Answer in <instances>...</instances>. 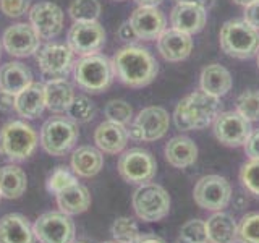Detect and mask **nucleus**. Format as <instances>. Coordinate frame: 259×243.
Masks as SVG:
<instances>
[{"instance_id": "obj_23", "label": "nucleus", "mask_w": 259, "mask_h": 243, "mask_svg": "<svg viewBox=\"0 0 259 243\" xmlns=\"http://www.w3.org/2000/svg\"><path fill=\"white\" fill-rule=\"evenodd\" d=\"M46 107L52 113H67L75 99V88L67 78H51L44 83Z\"/></svg>"}, {"instance_id": "obj_51", "label": "nucleus", "mask_w": 259, "mask_h": 243, "mask_svg": "<svg viewBox=\"0 0 259 243\" xmlns=\"http://www.w3.org/2000/svg\"><path fill=\"white\" fill-rule=\"evenodd\" d=\"M73 243H86V241H73Z\"/></svg>"}, {"instance_id": "obj_32", "label": "nucleus", "mask_w": 259, "mask_h": 243, "mask_svg": "<svg viewBox=\"0 0 259 243\" xmlns=\"http://www.w3.org/2000/svg\"><path fill=\"white\" fill-rule=\"evenodd\" d=\"M99 0H73L68 7V13L73 21H97L101 16Z\"/></svg>"}, {"instance_id": "obj_25", "label": "nucleus", "mask_w": 259, "mask_h": 243, "mask_svg": "<svg viewBox=\"0 0 259 243\" xmlns=\"http://www.w3.org/2000/svg\"><path fill=\"white\" fill-rule=\"evenodd\" d=\"M70 167L75 172L76 177L81 178H91L97 175L104 167V156L102 151H99L94 146H78V148L71 152Z\"/></svg>"}, {"instance_id": "obj_14", "label": "nucleus", "mask_w": 259, "mask_h": 243, "mask_svg": "<svg viewBox=\"0 0 259 243\" xmlns=\"http://www.w3.org/2000/svg\"><path fill=\"white\" fill-rule=\"evenodd\" d=\"M36 62L44 75L51 78H65L70 71H73L75 54L67 44L49 43L39 47L36 52Z\"/></svg>"}, {"instance_id": "obj_30", "label": "nucleus", "mask_w": 259, "mask_h": 243, "mask_svg": "<svg viewBox=\"0 0 259 243\" xmlns=\"http://www.w3.org/2000/svg\"><path fill=\"white\" fill-rule=\"evenodd\" d=\"M28 190L26 172L15 164L0 167V194L5 199H18Z\"/></svg>"}, {"instance_id": "obj_18", "label": "nucleus", "mask_w": 259, "mask_h": 243, "mask_svg": "<svg viewBox=\"0 0 259 243\" xmlns=\"http://www.w3.org/2000/svg\"><path fill=\"white\" fill-rule=\"evenodd\" d=\"M130 140L128 128L112 120H104L94 130L96 148L102 154H120L123 152Z\"/></svg>"}, {"instance_id": "obj_21", "label": "nucleus", "mask_w": 259, "mask_h": 243, "mask_svg": "<svg viewBox=\"0 0 259 243\" xmlns=\"http://www.w3.org/2000/svg\"><path fill=\"white\" fill-rule=\"evenodd\" d=\"M157 51L167 62H182L193 51V39L186 32L168 28L157 37Z\"/></svg>"}, {"instance_id": "obj_52", "label": "nucleus", "mask_w": 259, "mask_h": 243, "mask_svg": "<svg viewBox=\"0 0 259 243\" xmlns=\"http://www.w3.org/2000/svg\"><path fill=\"white\" fill-rule=\"evenodd\" d=\"M0 199H2V194H0Z\"/></svg>"}, {"instance_id": "obj_13", "label": "nucleus", "mask_w": 259, "mask_h": 243, "mask_svg": "<svg viewBox=\"0 0 259 243\" xmlns=\"http://www.w3.org/2000/svg\"><path fill=\"white\" fill-rule=\"evenodd\" d=\"M212 128L217 141L222 143L224 146H229V148L245 146L251 132H253L251 122L240 115L237 110L221 112L214 120Z\"/></svg>"}, {"instance_id": "obj_10", "label": "nucleus", "mask_w": 259, "mask_h": 243, "mask_svg": "<svg viewBox=\"0 0 259 243\" xmlns=\"http://www.w3.org/2000/svg\"><path fill=\"white\" fill-rule=\"evenodd\" d=\"M194 202L206 211H222L232 201V185L225 177L204 175L196 182L193 188Z\"/></svg>"}, {"instance_id": "obj_33", "label": "nucleus", "mask_w": 259, "mask_h": 243, "mask_svg": "<svg viewBox=\"0 0 259 243\" xmlns=\"http://www.w3.org/2000/svg\"><path fill=\"white\" fill-rule=\"evenodd\" d=\"M76 183H78V177L75 175V172L65 166H59L52 170V174L47 178V190L52 194H59Z\"/></svg>"}, {"instance_id": "obj_38", "label": "nucleus", "mask_w": 259, "mask_h": 243, "mask_svg": "<svg viewBox=\"0 0 259 243\" xmlns=\"http://www.w3.org/2000/svg\"><path fill=\"white\" fill-rule=\"evenodd\" d=\"M240 182L248 193L259 196V159H249L241 166Z\"/></svg>"}, {"instance_id": "obj_5", "label": "nucleus", "mask_w": 259, "mask_h": 243, "mask_svg": "<svg viewBox=\"0 0 259 243\" xmlns=\"http://www.w3.org/2000/svg\"><path fill=\"white\" fill-rule=\"evenodd\" d=\"M79 138L78 124L70 117L57 113L47 118L39 132V144L49 156L62 157L75 148Z\"/></svg>"}, {"instance_id": "obj_48", "label": "nucleus", "mask_w": 259, "mask_h": 243, "mask_svg": "<svg viewBox=\"0 0 259 243\" xmlns=\"http://www.w3.org/2000/svg\"><path fill=\"white\" fill-rule=\"evenodd\" d=\"M2 52H4V46H2V39H0V59H2Z\"/></svg>"}, {"instance_id": "obj_28", "label": "nucleus", "mask_w": 259, "mask_h": 243, "mask_svg": "<svg viewBox=\"0 0 259 243\" xmlns=\"http://www.w3.org/2000/svg\"><path fill=\"white\" fill-rule=\"evenodd\" d=\"M233 79L230 71L219 63H210L202 68L199 76L201 91H204L210 96L222 97L232 89Z\"/></svg>"}, {"instance_id": "obj_16", "label": "nucleus", "mask_w": 259, "mask_h": 243, "mask_svg": "<svg viewBox=\"0 0 259 243\" xmlns=\"http://www.w3.org/2000/svg\"><path fill=\"white\" fill-rule=\"evenodd\" d=\"M29 24L40 39L52 40L57 36H60L63 31L65 13L62 8L52 2H39L32 5L28 12Z\"/></svg>"}, {"instance_id": "obj_31", "label": "nucleus", "mask_w": 259, "mask_h": 243, "mask_svg": "<svg viewBox=\"0 0 259 243\" xmlns=\"http://www.w3.org/2000/svg\"><path fill=\"white\" fill-rule=\"evenodd\" d=\"M110 233L117 243H136L141 237V232L138 229V224L132 217L121 216L113 221L110 227Z\"/></svg>"}, {"instance_id": "obj_45", "label": "nucleus", "mask_w": 259, "mask_h": 243, "mask_svg": "<svg viewBox=\"0 0 259 243\" xmlns=\"http://www.w3.org/2000/svg\"><path fill=\"white\" fill-rule=\"evenodd\" d=\"M136 243H165L164 240H162L160 237H157V235L154 233H143L140 238H138Z\"/></svg>"}, {"instance_id": "obj_24", "label": "nucleus", "mask_w": 259, "mask_h": 243, "mask_svg": "<svg viewBox=\"0 0 259 243\" xmlns=\"http://www.w3.org/2000/svg\"><path fill=\"white\" fill-rule=\"evenodd\" d=\"M32 83V71L21 62H7L0 67V93L16 96Z\"/></svg>"}, {"instance_id": "obj_29", "label": "nucleus", "mask_w": 259, "mask_h": 243, "mask_svg": "<svg viewBox=\"0 0 259 243\" xmlns=\"http://www.w3.org/2000/svg\"><path fill=\"white\" fill-rule=\"evenodd\" d=\"M57 206L62 213L68 216H78L83 214L91 208V193L86 188L84 185H81L79 182L76 185L70 186V188L63 190L62 193L55 194Z\"/></svg>"}, {"instance_id": "obj_41", "label": "nucleus", "mask_w": 259, "mask_h": 243, "mask_svg": "<svg viewBox=\"0 0 259 243\" xmlns=\"http://www.w3.org/2000/svg\"><path fill=\"white\" fill-rule=\"evenodd\" d=\"M245 152L249 159H259V128L251 132L245 143Z\"/></svg>"}, {"instance_id": "obj_27", "label": "nucleus", "mask_w": 259, "mask_h": 243, "mask_svg": "<svg viewBox=\"0 0 259 243\" xmlns=\"http://www.w3.org/2000/svg\"><path fill=\"white\" fill-rule=\"evenodd\" d=\"M198 159V146L188 136H174L165 144V160L175 169H186Z\"/></svg>"}, {"instance_id": "obj_42", "label": "nucleus", "mask_w": 259, "mask_h": 243, "mask_svg": "<svg viewBox=\"0 0 259 243\" xmlns=\"http://www.w3.org/2000/svg\"><path fill=\"white\" fill-rule=\"evenodd\" d=\"M117 36L120 40H123V43H126L128 46L130 44H135L136 40H138V36H136V32L132 26V23H130V20L123 21L120 24V28L117 31Z\"/></svg>"}, {"instance_id": "obj_50", "label": "nucleus", "mask_w": 259, "mask_h": 243, "mask_svg": "<svg viewBox=\"0 0 259 243\" xmlns=\"http://www.w3.org/2000/svg\"><path fill=\"white\" fill-rule=\"evenodd\" d=\"M257 68H259V52H257Z\"/></svg>"}, {"instance_id": "obj_39", "label": "nucleus", "mask_w": 259, "mask_h": 243, "mask_svg": "<svg viewBox=\"0 0 259 243\" xmlns=\"http://www.w3.org/2000/svg\"><path fill=\"white\" fill-rule=\"evenodd\" d=\"M240 243H259V213H249L238 224Z\"/></svg>"}, {"instance_id": "obj_47", "label": "nucleus", "mask_w": 259, "mask_h": 243, "mask_svg": "<svg viewBox=\"0 0 259 243\" xmlns=\"http://www.w3.org/2000/svg\"><path fill=\"white\" fill-rule=\"evenodd\" d=\"M235 4H238V5H243V7H248V5H251V4H254V2H257V0H233Z\"/></svg>"}, {"instance_id": "obj_7", "label": "nucleus", "mask_w": 259, "mask_h": 243, "mask_svg": "<svg viewBox=\"0 0 259 243\" xmlns=\"http://www.w3.org/2000/svg\"><path fill=\"white\" fill-rule=\"evenodd\" d=\"M132 205L135 214L143 222H159L170 213V196L159 183L148 182L140 185L133 193Z\"/></svg>"}, {"instance_id": "obj_34", "label": "nucleus", "mask_w": 259, "mask_h": 243, "mask_svg": "<svg viewBox=\"0 0 259 243\" xmlns=\"http://www.w3.org/2000/svg\"><path fill=\"white\" fill-rule=\"evenodd\" d=\"M96 115V105L88 96H75L71 105L67 110V117H70L76 124H88Z\"/></svg>"}, {"instance_id": "obj_37", "label": "nucleus", "mask_w": 259, "mask_h": 243, "mask_svg": "<svg viewBox=\"0 0 259 243\" xmlns=\"http://www.w3.org/2000/svg\"><path fill=\"white\" fill-rule=\"evenodd\" d=\"M178 243H209L206 235V221L191 219L180 229Z\"/></svg>"}, {"instance_id": "obj_4", "label": "nucleus", "mask_w": 259, "mask_h": 243, "mask_svg": "<svg viewBox=\"0 0 259 243\" xmlns=\"http://www.w3.org/2000/svg\"><path fill=\"white\" fill-rule=\"evenodd\" d=\"M112 60L102 54L84 55L73 65V79L79 89L86 93L99 94L107 91L113 83Z\"/></svg>"}, {"instance_id": "obj_53", "label": "nucleus", "mask_w": 259, "mask_h": 243, "mask_svg": "<svg viewBox=\"0 0 259 243\" xmlns=\"http://www.w3.org/2000/svg\"><path fill=\"white\" fill-rule=\"evenodd\" d=\"M117 2H121V0H117Z\"/></svg>"}, {"instance_id": "obj_26", "label": "nucleus", "mask_w": 259, "mask_h": 243, "mask_svg": "<svg viewBox=\"0 0 259 243\" xmlns=\"http://www.w3.org/2000/svg\"><path fill=\"white\" fill-rule=\"evenodd\" d=\"M206 235L209 243H237L238 224L230 214L217 211L206 221Z\"/></svg>"}, {"instance_id": "obj_43", "label": "nucleus", "mask_w": 259, "mask_h": 243, "mask_svg": "<svg viewBox=\"0 0 259 243\" xmlns=\"http://www.w3.org/2000/svg\"><path fill=\"white\" fill-rule=\"evenodd\" d=\"M243 20H245L249 26L259 31V0L254 4L245 7V13H243Z\"/></svg>"}, {"instance_id": "obj_3", "label": "nucleus", "mask_w": 259, "mask_h": 243, "mask_svg": "<svg viewBox=\"0 0 259 243\" xmlns=\"http://www.w3.org/2000/svg\"><path fill=\"white\" fill-rule=\"evenodd\" d=\"M39 135L26 120H10L0 128V154L12 162H23L36 152Z\"/></svg>"}, {"instance_id": "obj_15", "label": "nucleus", "mask_w": 259, "mask_h": 243, "mask_svg": "<svg viewBox=\"0 0 259 243\" xmlns=\"http://www.w3.org/2000/svg\"><path fill=\"white\" fill-rule=\"evenodd\" d=\"M2 46L8 55L26 59L36 55L40 47V37L29 23H15L4 31Z\"/></svg>"}, {"instance_id": "obj_35", "label": "nucleus", "mask_w": 259, "mask_h": 243, "mask_svg": "<svg viewBox=\"0 0 259 243\" xmlns=\"http://www.w3.org/2000/svg\"><path fill=\"white\" fill-rule=\"evenodd\" d=\"M235 107L249 122H259V89H248L237 97Z\"/></svg>"}, {"instance_id": "obj_44", "label": "nucleus", "mask_w": 259, "mask_h": 243, "mask_svg": "<svg viewBox=\"0 0 259 243\" xmlns=\"http://www.w3.org/2000/svg\"><path fill=\"white\" fill-rule=\"evenodd\" d=\"M178 2H188V4H194V5H198L201 8H204V10H210V8L214 7L215 4V0H178Z\"/></svg>"}, {"instance_id": "obj_11", "label": "nucleus", "mask_w": 259, "mask_h": 243, "mask_svg": "<svg viewBox=\"0 0 259 243\" xmlns=\"http://www.w3.org/2000/svg\"><path fill=\"white\" fill-rule=\"evenodd\" d=\"M118 174L128 183L143 185L151 182L157 174V162L146 149L133 148L121 152L118 159Z\"/></svg>"}, {"instance_id": "obj_22", "label": "nucleus", "mask_w": 259, "mask_h": 243, "mask_svg": "<svg viewBox=\"0 0 259 243\" xmlns=\"http://www.w3.org/2000/svg\"><path fill=\"white\" fill-rule=\"evenodd\" d=\"M0 243H36L29 219L20 213L5 214L0 219Z\"/></svg>"}, {"instance_id": "obj_49", "label": "nucleus", "mask_w": 259, "mask_h": 243, "mask_svg": "<svg viewBox=\"0 0 259 243\" xmlns=\"http://www.w3.org/2000/svg\"><path fill=\"white\" fill-rule=\"evenodd\" d=\"M102 243H117L115 240H112V241H102Z\"/></svg>"}, {"instance_id": "obj_19", "label": "nucleus", "mask_w": 259, "mask_h": 243, "mask_svg": "<svg viewBox=\"0 0 259 243\" xmlns=\"http://www.w3.org/2000/svg\"><path fill=\"white\" fill-rule=\"evenodd\" d=\"M13 109L24 120H34L44 113L46 107V89L44 83L32 81L21 93L13 97Z\"/></svg>"}, {"instance_id": "obj_36", "label": "nucleus", "mask_w": 259, "mask_h": 243, "mask_svg": "<svg viewBox=\"0 0 259 243\" xmlns=\"http://www.w3.org/2000/svg\"><path fill=\"white\" fill-rule=\"evenodd\" d=\"M104 115L107 117V120L126 127L133 120V107L123 99H110L104 107Z\"/></svg>"}, {"instance_id": "obj_20", "label": "nucleus", "mask_w": 259, "mask_h": 243, "mask_svg": "<svg viewBox=\"0 0 259 243\" xmlns=\"http://www.w3.org/2000/svg\"><path fill=\"white\" fill-rule=\"evenodd\" d=\"M207 21V10L194 4L177 2L170 12V23L172 28L186 32V34H196L202 31Z\"/></svg>"}, {"instance_id": "obj_9", "label": "nucleus", "mask_w": 259, "mask_h": 243, "mask_svg": "<svg viewBox=\"0 0 259 243\" xmlns=\"http://www.w3.org/2000/svg\"><path fill=\"white\" fill-rule=\"evenodd\" d=\"M75 230L71 216L62 211H49L40 214L32 224V232L39 243H73Z\"/></svg>"}, {"instance_id": "obj_12", "label": "nucleus", "mask_w": 259, "mask_h": 243, "mask_svg": "<svg viewBox=\"0 0 259 243\" xmlns=\"http://www.w3.org/2000/svg\"><path fill=\"white\" fill-rule=\"evenodd\" d=\"M105 44V29L99 21H73L67 32V46L75 55L99 54Z\"/></svg>"}, {"instance_id": "obj_8", "label": "nucleus", "mask_w": 259, "mask_h": 243, "mask_svg": "<svg viewBox=\"0 0 259 243\" xmlns=\"http://www.w3.org/2000/svg\"><path fill=\"white\" fill-rule=\"evenodd\" d=\"M170 127L168 112L160 105H149L138 112L128 127V135L135 141L152 143L164 138Z\"/></svg>"}, {"instance_id": "obj_6", "label": "nucleus", "mask_w": 259, "mask_h": 243, "mask_svg": "<svg viewBox=\"0 0 259 243\" xmlns=\"http://www.w3.org/2000/svg\"><path fill=\"white\" fill-rule=\"evenodd\" d=\"M222 51L233 59H251L259 52V31L245 20L227 21L219 36Z\"/></svg>"}, {"instance_id": "obj_17", "label": "nucleus", "mask_w": 259, "mask_h": 243, "mask_svg": "<svg viewBox=\"0 0 259 243\" xmlns=\"http://www.w3.org/2000/svg\"><path fill=\"white\" fill-rule=\"evenodd\" d=\"M130 23H132L138 39L143 40H156L167 29L165 15L157 7L140 5L130 16Z\"/></svg>"}, {"instance_id": "obj_46", "label": "nucleus", "mask_w": 259, "mask_h": 243, "mask_svg": "<svg viewBox=\"0 0 259 243\" xmlns=\"http://www.w3.org/2000/svg\"><path fill=\"white\" fill-rule=\"evenodd\" d=\"M135 2L143 7H157L159 4H162V0H135Z\"/></svg>"}, {"instance_id": "obj_40", "label": "nucleus", "mask_w": 259, "mask_h": 243, "mask_svg": "<svg viewBox=\"0 0 259 243\" xmlns=\"http://www.w3.org/2000/svg\"><path fill=\"white\" fill-rule=\"evenodd\" d=\"M29 8V0H0V12L8 18H20Z\"/></svg>"}, {"instance_id": "obj_2", "label": "nucleus", "mask_w": 259, "mask_h": 243, "mask_svg": "<svg viewBox=\"0 0 259 243\" xmlns=\"http://www.w3.org/2000/svg\"><path fill=\"white\" fill-rule=\"evenodd\" d=\"M221 113V101L204 91H194L177 104L174 112L175 127L182 132L202 130L214 124Z\"/></svg>"}, {"instance_id": "obj_1", "label": "nucleus", "mask_w": 259, "mask_h": 243, "mask_svg": "<svg viewBox=\"0 0 259 243\" xmlns=\"http://www.w3.org/2000/svg\"><path fill=\"white\" fill-rule=\"evenodd\" d=\"M115 78L128 88H144L156 79L159 65L148 49L136 44L121 47L112 57Z\"/></svg>"}]
</instances>
